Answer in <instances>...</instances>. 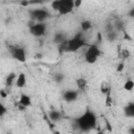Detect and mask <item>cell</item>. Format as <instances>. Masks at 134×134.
<instances>
[{
    "label": "cell",
    "mask_w": 134,
    "mask_h": 134,
    "mask_svg": "<svg viewBox=\"0 0 134 134\" xmlns=\"http://www.w3.org/2000/svg\"><path fill=\"white\" fill-rule=\"evenodd\" d=\"M77 128L83 131V132H88L90 130H92L97 122V117L95 115V113L93 111L90 110H86L80 117L76 118L75 120Z\"/></svg>",
    "instance_id": "6da1fadb"
},
{
    "label": "cell",
    "mask_w": 134,
    "mask_h": 134,
    "mask_svg": "<svg viewBox=\"0 0 134 134\" xmlns=\"http://www.w3.org/2000/svg\"><path fill=\"white\" fill-rule=\"evenodd\" d=\"M85 45H86V42H85V40L83 39L82 34L79 32L76 36H74V37L71 38L70 40L64 41L62 47H63V49H64L65 51L73 52V51H77L79 49H81V48L84 47Z\"/></svg>",
    "instance_id": "7a4b0ae2"
},
{
    "label": "cell",
    "mask_w": 134,
    "mask_h": 134,
    "mask_svg": "<svg viewBox=\"0 0 134 134\" xmlns=\"http://www.w3.org/2000/svg\"><path fill=\"white\" fill-rule=\"evenodd\" d=\"M99 55H100V50L97 47V45L95 44L89 45L85 52V61L88 64H94L97 61Z\"/></svg>",
    "instance_id": "3957f363"
},
{
    "label": "cell",
    "mask_w": 134,
    "mask_h": 134,
    "mask_svg": "<svg viewBox=\"0 0 134 134\" xmlns=\"http://www.w3.org/2000/svg\"><path fill=\"white\" fill-rule=\"evenodd\" d=\"M73 9H74V1L73 0H60L59 9H58L59 15H61V16L68 15V14L72 13Z\"/></svg>",
    "instance_id": "277c9868"
},
{
    "label": "cell",
    "mask_w": 134,
    "mask_h": 134,
    "mask_svg": "<svg viewBox=\"0 0 134 134\" xmlns=\"http://www.w3.org/2000/svg\"><path fill=\"white\" fill-rule=\"evenodd\" d=\"M46 29H47V27H46V24H45L44 22H37V23H35L34 25L29 26V31H30V34H31L34 37H37V38L44 36L45 32H46Z\"/></svg>",
    "instance_id": "5b68a950"
},
{
    "label": "cell",
    "mask_w": 134,
    "mask_h": 134,
    "mask_svg": "<svg viewBox=\"0 0 134 134\" xmlns=\"http://www.w3.org/2000/svg\"><path fill=\"white\" fill-rule=\"evenodd\" d=\"M30 17H31V20L34 21L43 22L45 19L49 17V13L44 8H37L30 12Z\"/></svg>",
    "instance_id": "8992f818"
},
{
    "label": "cell",
    "mask_w": 134,
    "mask_h": 134,
    "mask_svg": "<svg viewBox=\"0 0 134 134\" xmlns=\"http://www.w3.org/2000/svg\"><path fill=\"white\" fill-rule=\"evenodd\" d=\"M10 54L12 57L17 60L18 62H21V63H24L26 61V52H25V49L23 47H19V46H16V47H13L10 48Z\"/></svg>",
    "instance_id": "52a82bcc"
},
{
    "label": "cell",
    "mask_w": 134,
    "mask_h": 134,
    "mask_svg": "<svg viewBox=\"0 0 134 134\" xmlns=\"http://www.w3.org/2000/svg\"><path fill=\"white\" fill-rule=\"evenodd\" d=\"M79 97V92L75 90H67L63 94V98L66 103H72L75 102Z\"/></svg>",
    "instance_id": "ba28073f"
},
{
    "label": "cell",
    "mask_w": 134,
    "mask_h": 134,
    "mask_svg": "<svg viewBox=\"0 0 134 134\" xmlns=\"http://www.w3.org/2000/svg\"><path fill=\"white\" fill-rule=\"evenodd\" d=\"M99 90H100V93H102V94H104V95L106 96V95L111 94L112 86H111V84H110L108 81H103V82L100 83Z\"/></svg>",
    "instance_id": "9c48e42d"
},
{
    "label": "cell",
    "mask_w": 134,
    "mask_h": 134,
    "mask_svg": "<svg viewBox=\"0 0 134 134\" xmlns=\"http://www.w3.org/2000/svg\"><path fill=\"white\" fill-rule=\"evenodd\" d=\"M19 105L23 106L24 108L30 107L31 106V97L25 93H22L20 95V98H19Z\"/></svg>",
    "instance_id": "30bf717a"
},
{
    "label": "cell",
    "mask_w": 134,
    "mask_h": 134,
    "mask_svg": "<svg viewBox=\"0 0 134 134\" xmlns=\"http://www.w3.org/2000/svg\"><path fill=\"white\" fill-rule=\"evenodd\" d=\"M26 82H27V80H26V75H25L23 72H21V73L18 74L15 84H16V86H17L18 88H23V87H25Z\"/></svg>",
    "instance_id": "8fae6325"
},
{
    "label": "cell",
    "mask_w": 134,
    "mask_h": 134,
    "mask_svg": "<svg viewBox=\"0 0 134 134\" xmlns=\"http://www.w3.org/2000/svg\"><path fill=\"white\" fill-rule=\"evenodd\" d=\"M124 113L128 117H134V103L128 104L124 109Z\"/></svg>",
    "instance_id": "7c38bea8"
},
{
    "label": "cell",
    "mask_w": 134,
    "mask_h": 134,
    "mask_svg": "<svg viewBox=\"0 0 134 134\" xmlns=\"http://www.w3.org/2000/svg\"><path fill=\"white\" fill-rule=\"evenodd\" d=\"M76 86L80 90H85L86 87H87V80L84 77V76H81V77H77L76 79Z\"/></svg>",
    "instance_id": "4fadbf2b"
},
{
    "label": "cell",
    "mask_w": 134,
    "mask_h": 134,
    "mask_svg": "<svg viewBox=\"0 0 134 134\" xmlns=\"http://www.w3.org/2000/svg\"><path fill=\"white\" fill-rule=\"evenodd\" d=\"M91 26H92V23H91L90 20H84V21L81 22V28H82L83 31L89 30L91 28Z\"/></svg>",
    "instance_id": "5bb4252c"
},
{
    "label": "cell",
    "mask_w": 134,
    "mask_h": 134,
    "mask_svg": "<svg viewBox=\"0 0 134 134\" xmlns=\"http://www.w3.org/2000/svg\"><path fill=\"white\" fill-rule=\"evenodd\" d=\"M17 76H18V75H16V73H14V72L9 73V74L6 76V80H5V83H6V85H8V86L13 85V83H14V82H16V80H17Z\"/></svg>",
    "instance_id": "9a60e30c"
},
{
    "label": "cell",
    "mask_w": 134,
    "mask_h": 134,
    "mask_svg": "<svg viewBox=\"0 0 134 134\" xmlns=\"http://www.w3.org/2000/svg\"><path fill=\"white\" fill-rule=\"evenodd\" d=\"M49 117L52 121H57L61 118V113L59 111H55V110H52L49 112Z\"/></svg>",
    "instance_id": "2e32d148"
},
{
    "label": "cell",
    "mask_w": 134,
    "mask_h": 134,
    "mask_svg": "<svg viewBox=\"0 0 134 134\" xmlns=\"http://www.w3.org/2000/svg\"><path fill=\"white\" fill-rule=\"evenodd\" d=\"M124 89L127 91H132L134 89V81L132 80H127L124 84Z\"/></svg>",
    "instance_id": "e0dca14e"
},
{
    "label": "cell",
    "mask_w": 134,
    "mask_h": 134,
    "mask_svg": "<svg viewBox=\"0 0 134 134\" xmlns=\"http://www.w3.org/2000/svg\"><path fill=\"white\" fill-rule=\"evenodd\" d=\"M130 55H131V53H130V50L129 49H127V48H122L121 49V52H120V57L122 58V59H129L130 58Z\"/></svg>",
    "instance_id": "ac0fdd59"
},
{
    "label": "cell",
    "mask_w": 134,
    "mask_h": 134,
    "mask_svg": "<svg viewBox=\"0 0 134 134\" xmlns=\"http://www.w3.org/2000/svg\"><path fill=\"white\" fill-rule=\"evenodd\" d=\"M112 96H111V94H109V95H106V100H105V106L107 107V108H110L111 106H112Z\"/></svg>",
    "instance_id": "d6986e66"
},
{
    "label": "cell",
    "mask_w": 134,
    "mask_h": 134,
    "mask_svg": "<svg viewBox=\"0 0 134 134\" xmlns=\"http://www.w3.org/2000/svg\"><path fill=\"white\" fill-rule=\"evenodd\" d=\"M59 4H60V0H54V1L51 2V7H52L54 10L58 12V9H59Z\"/></svg>",
    "instance_id": "ffe728a7"
},
{
    "label": "cell",
    "mask_w": 134,
    "mask_h": 134,
    "mask_svg": "<svg viewBox=\"0 0 134 134\" xmlns=\"http://www.w3.org/2000/svg\"><path fill=\"white\" fill-rule=\"evenodd\" d=\"M124 68H125V63H124V62H120V63L117 65L116 70H117V72H121V71L124 70Z\"/></svg>",
    "instance_id": "44dd1931"
},
{
    "label": "cell",
    "mask_w": 134,
    "mask_h": 134,
    "mask_svg": "<svg viewBox=\"0 0 134 134\" xmlns=\"http://www.w3.org/2000/svg\"><path fill=\"white\" fill-rule=\"evenodd\" d=\"M63 79H64V75L63 74H57L55 75V81L57 82H61Z\"/></svg>",
    "instance_id": "7402d4cb"
},
{
    "label": "cell",
    "mask_w": 134,
    "mask_h": 134,
    "mask_svg": "<svg viewBox=\"0 0 134 134\" xmlns=\"http://www.w3.org/2000/svg\"><path fill=\"white\" fill-rule=\"evenodd\" d=\"M114 38H115L114 32H108V39L109 40H114Z\"/></svg>",
    "instance_id": "603a6c76"
},
{
    "label": "cell",
    "mask_w": 134,
    "mask_h": 134,
    "mask_svg": "<svg viewBox=\"0 0 134 134\" xmlns=\"http://www.w3.org/2000/svg\"><path fill=\"white\" fill-rule=\"evenodd\" d=\"M0 95H1V97H2V98H5V97L7 96V93H6V92H5V91L2 89V90L0 91Z\"/></svg>",
    "instance_id": "cb8c5ba5"
},
{
    "label": "cell",
    "mask_w": 134,
    "mask_h": 134,
    "mask_svg": "<svg viewBox=\"0 0 134 134\" xmlns=\"http://www.w3.org/2000/svg\"><path fill=\"white\" fill-rule=\"evenodd\" d=\"M81 4H82V1H80V0H76V1H74V7H79Z\"/></svg>",
    "instance_id": "d4e9b609"
},
{
    "label": "cell",
    "mask_w": 134,
    "mask_h": 134,
    "mask_svg": "<svg viewBox=\"0 0 134 134\" xmlns=\"http://www.w3.org/2000/svg\"><path fill=\"white\" fill-rule=\"evenodd\" d=\"M129 16H130V17H134V7L131 8V10L129 12Z\"/></svg>",
    "instance_id": "484cf974"
},
{
    "label": "cell",
    "mask_w": 134,
    "mask_h": 134,
    "mask_svg": "<svg viewBox=\"0 0 134 134\" xmlns=\"http://www.w3.org/2000/svg\"><path fill=\"white\" fill-rule=\"evenodd\" d=\"M5 111H6V110H5V108H4L3 106H1V113H0V115L2 116V115H3L4 113H5Z\"/></svg>",
    "instance_id": "4316f807"
},
{
    "label": "cell",
    "mask_w": 134,
    "mask_h": 134,
    "mask_svg": "<svg viewBox=\"0 0 134 134\" xmlns=\"http://www.w3.org/2000/svg\"><path fill=\"white\" fill-rule=\"evenodd\" d=\"M28 4H29L28 1H22V2H21V5H23V6H27Z\"/></svg>",
    "instance_id": "83f0119b"
},
{
    "label": "cell",
    "mask_w": 134,
    "mask_h": 134,
    "mask_svg": "<svg viewBox=\"0 0 134 134\" xmlns=\"http://www.w3.org/2000/svg\"><path fill=\"white\" fill-rule=\"evenodd\" d=\"M129 134H134V127H131L129 129Z\"/></svg>",
    "instance_id": "f1b7e54d"
},
{
    "label": "cell",
    "mask_w": 134,
    "mask_h": 134,
    "mask_svg": "<svg viewBox=\"0 0 134 134\" xmlns=\"http://www.w3.org/2000/svg\"><path fill=\"white\" fill-rule=\"evenodd\" d=\"M95 134H103L102 132H97V133H95Z\"/></svg>",
    "instance_id": "f546056e"
}]
</instances>
